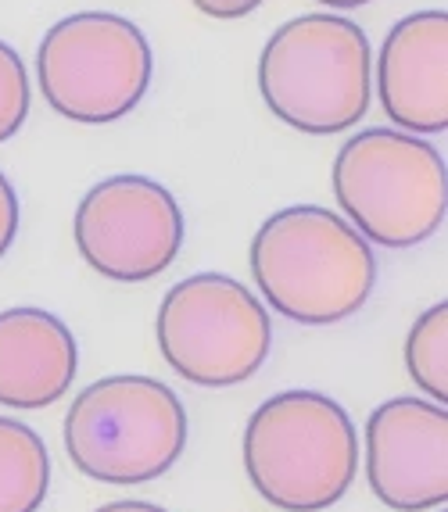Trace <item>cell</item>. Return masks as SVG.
Here are the masks:
<instances>
[{
  "instance_id": "obj_10",
  "label": "cell",
  "mask_w": 448,
  "mask_h": 512,
  "mask_svg": "<svg viewBox=\"0 0 448 512\" xmlns=\"http://www.w3.org/2000/svg\"><path fill=\"white\" fill-rule=\"evenodd\" d=\"M380 108L405 133L434 137L448 129V11L405 15L384 36L373 61Z\"/></svg>"
},
{
  "instance_id": "obj_11",
  "label": "cell",
  "mask_w": 448,
  "mask_h": 512,
  "mask_svg": "<svg viewBox=\"0 0 448 512\" xmlns=\"http://www.w3.org/2000/svg\"><path fill=\"white\" fill-rule=\"evenodd\" d=\"M79 369L76 337L47 308L0 312V405L40 412L69 391Z\"/></svg>"
},
{
  "instance_id": "obj_5",
  "label": "cell",
  "mask_w": 448,
  "mask_h": 512,
  "mask_svg": "<svg viewBox=\"0 0 448 512\" xmlns=\"http://www.w3.org/2000/svg\"><path fill=\"white\" fill-rule=\"evenodd\" d=\"M187 448V409L155 376H104L79 391L65 412L72 466L101 484L158 480Z\"/></svg>"
},
{
  "instance_id": "obj_4",
  "label": "cell",
  "mask_w": 448,
  "mask_h": 512,
  "mask_svg": "<svg viewBox=\"0 0 448 512\" xmlns=\"http://www.w3.org/2000/svg\"><path fill=\"white\" fill-rule=\"evenodd\" d=\"M330 180L345 219L380 248H416L445 222V158L416 133L362 129L341 144Z\"/></svg>"
},
{
  "instance_id": "obj_12",
  "label": "cell",
  "mask_w": 448,
  "mask_h": 512,
  "mask_svg": "<svg viewBox=\"0 0 448 512\" xmlns=\"http://www.w3.org/2000/svg\"><path fill=\"white\" fill-rule=\"evenodd\" d=\"M51 491V455L33 427L0 416V512H36Z\"/></svg>"
},
{
  "instance_id": "obj_13",
  "label": "cell",
  "mask_w": 448,
  "mask_h": 512,
  "mask_svg": "<svg viewBox=\"0 0 448 512\" xmlns=\"http://www.w3.org/2000/svg\"><path fill=\"white\" fill-rule=\"evenodd\" d=\"M405 369L409 380L431 402H448V305L438 301L409 326L405 337Z\"/></svg>"
},
{
  "instance_id": "obj_3",
  "label": "cell",
  "mask_w": 448,
  "mask_h": 512,
  "mask_svg": "<svg viewBox=\"0 0 448 512\" xmlns=\"http://www.w3.org/2000/svg\"><path fill=\"white\" fill-rule=\"evenodd\" d=\"M244 470L276 509H330L348 495L359 470L352 416L319 391L273 394L244 427Z\"/></svg>"
},
{
  "instance_id": "obj_6",
  "label": "cell",
  "mask_w": 448,
  "mask_h": 512,
  "mask_svg": "<svg viewBox=\"0 0 448 512\" xmlns=\"http://www.w3.org/2000/svg\"><path fill=\"white\" fill-rule=\"evenodd\" d=\"M155 58L137 22L112 11H79L54 22L36 51L40 94L61 119L108 126L126 119L151 86Z\"/></svg>"
},
{
  "instance_id": "obj_7",
  "label": "cell",
  "mask_w": 448,
  "mask_h": 512,
  "mask_svg": "<svg viewBox=\"0 0 448 512\" xmlns=\"http://www.w3.org/2000/svg\"><path fill=\"white\" fill-rule=\"evenodd\" d=\"M155 333L169 369L194 387L244 384L262 369L273 344L266 305L223 273L176 283L158 305Z\"/></svg>"
},
{
  "instance_id": "obj_9",
  "label": "cell",
  "mask_w": 448,
  "mask_h": 512,
  "mask_svg": "<svg viewBox=\"0 0 448 512\" xmlns=\"http://www.w3.org/2000/svg\"><path fill=\"white\" fill-rule=\"evenodd\" d=\"M370 491L395 512L448 502V412L427 398H391L366 419Z\"/></svg>"
},
{
  "instance_id": "obj_15",
  "label": "cell",
  "mask_w": 448,
  "mask_h": 512,
  "mask_svg": "<svg viewBox=\"0 0 448 512\" xmlns=\"http://www.w3.org/2000/svg\"><path fill=\"white\" fill-rule=\"evenodd\" d=\"M18 222H22V208H18V194L11 180L0 172V258L8 255V248L18 237Z\"/></svg>"
},
{
  "instance_id": "obj_14",
  "label": "cell",
  "mask_w": 448,
  "mask_h": 512,
  "mask_svg": "<svg viewBox=\"0 0 448 512\" xmlns=\"http://www.w3.org/2000/svg\"><path fill=\"white\" fill-rule=\"evenodd\" d=\"M29 104H33V90H29L26 61L11 43L0 40V144L26 126Z\"/></svg>"
},
{
  "instance_id": "obj_17",
  "label": "cell",
  "mask_w": 448,
  "mask_h": 512,
  "mask_svg": "<svg viewBox=\"0 0 448 512\" xmlns=\"http://www.w3.org/2000/svg\"><path fill=\"white\" fill-rule=\"evenodd\" d=\"M97 512H169V509H162V505H155V502H137V498H122V502L101 505Z\"/></svg>"
},
{
  "instance_id": "obj_2",
  "label": "cell",
  "mask_w": 448,
  "mask_h": 512,
  "mask_svg": "<svg viewBox=\"0 0 448 512\" xmlns=\"http://www.w3.org/2000/svg\"><path fill=\"white\" fill-rule=\"evenodd\" d=\"M259 94L298 133H345L366 119L373 101L370 36L334 11L291 18L262 47Z\"/></svg>"
},
{
  "instance_id": "obj_16",
  "label": "cell",
  "mask_w": 448,
  "mask_h": 512,
  "mask_svg": "<svg viewBox=\"0 0 448 512\" xmlns=\"http://www.w3.org/2000/svg\"><path fill=\"white\" fill-rule=\"evenodd\" d=\"M201 15L219 18V22H230V18H244L251 15L255 8H262L266 0H190Z\"/></svg>"
},
{
  "instance_id": "obj_8",
  "label": "cell",
  "mask_w": 448,
  "mask_h": 512,
  "mask_svg": "<svg viewBox=\"0 0 448 512\" xmlns=\"http://www.w3.org/2000/svg\"><path fill=\"white\" fill-rule=\"evenodd\" d=\"M83 262L115 283L155 280L183 248V212L151 176H108L83 194L72 219Z\"/></svg>"
},
{
  "instance_id": "obj_18",
  "label": "cell",
  "mask_w": 448,
  "mask_h": 512,
  "mask_svg": "<svg viewBox=\"0 0 448 512\" xmlns=\"http://www.w3.org/2000/svg\"><path fill=\"white\" fill-rule=\"evenodd\" d=\"M319 8H337V11H352V8H366L373 0H316Z\"/></svg>"
},
{
  "instance_id": "obj_1",
  "label": "cell",
  "mask_w": 448,
  "mask_h": 512,
  "mask_svg": "<svg viewBox=\"0 0 448 512\" xmlns=\"http://www.w3.org/2000/svg\"><path fill=\"white\" fill-rule=\"evenodd\" d=\"M255 287L284 319L334 326L362 312L377 287L370 240L330 208L291 205L273 212L251 240Z\"/></svg>"
}]
</instances>
